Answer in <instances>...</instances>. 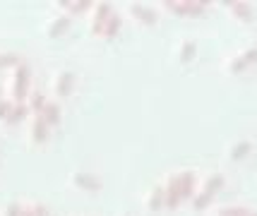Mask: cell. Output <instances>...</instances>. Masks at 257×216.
Listing matches in <instances>:
<instances>
[{"label": "cell", "mask_w": 257, "mask_h": 216, "mask_svg": "<svg viewBox=\"0 0 257 216\" xmlns=\"http://www.w3.org/2000/svg\"><path fill=\"white\" fill-rule=\"evenodd\" d=\"M41 115H44V120L48 125H58V123H60V106H58L56 101H48Z\"/></svg>", "instance_id": "5bb4252c"}, {"label": "cell", "mask_w": 257, "mask_h": 216, "mask_svg": "<svg viewBox=\"0 0 257 216\" xmlns=\"http://www.w3.org/2000/svg\"><path fill=\"white\" fill-rule=\"evenodd\" d=\"M228 10L233 12L238 20H243V22H250V20H252V8H250V3H243V0H231V3H228Z\"/></svg>", "instance_id": "30bf717a"}, {"label": "cell", "mask_w": 257, "mask_h": 216, "mask_svg": "<svg viewBox=\"0 0 257 216\" xmlns=\"http://www.w3.org/2000/svg\"><path fill=\"white\" fill-rule=\"evenodd\" d=\"M12 65H20V58L12 53H0V68H12Z\"/></svg>", "instance_id": "603a6c76"}, {"label": "cell", "mask_w": 257, "mask_h": 216, "mask_svg": "<svg viewBox=\"0 0 257 216\" xmlns=\"http://www.w3.org/2000/svg\"><path fill=\"white\" fill-rule=\"evenodd\" d=\"M245 68H250V65H247V60L243 58V53H238L235 58L228 60V70H231V72H243Z\"/></svg>", "instance_id": "44dd1931"}, {"label": "cell", "mask_w": 257, "mask_h": 216, "mask_svg": "<svg viewBox=\"0 0 257 216\" xmlns=\"http://www.w3.org/2000/svg\"><path fill=\"white\" fill-rule=\"evenodd\" d=\"M250 216H257V211H250Z\"/></svg>", "instance_id": "f1b7e54d"}, {"label": "cell", "mask_w": 257, "mask_h": 216, "mask_svg": "<svg viewBox=\"0 0 257 216\" xmlns=\"http://www.w3.org/2000/svg\"><path fill=\"white\" fill-rule=\"evenodd\" d=\"M243 58L247 60V65L257 63V46H250V48H245V51H243Z\"/></svg>", "instance_id": "d4e9b609"}, {"label": "cell", "mask_w": 257, "mask_h": 216, "mask_svg": "<svg viewBox=\"0 0 257 216\" xmlns=\"http://www.w3.org/2000/svg\"><path fill=\"white\" fill-rule=\"evenodd\" d=\"M27 96H29V68L20 63L15 65V72H12V101H27Z\"/></svg>", "instance_id": "6da1fadb"}, {"label": "cell", "mask_w": 257, "mask_h": 216, "mask_svg": "<svg viewBox=\"0 0 257 216\" xmlns=\"http://www.w3.org/2000/svg\"><path fill=\"white\" fill-rule=\"evenodd\" d=\"M60 8H67L70 12H84V10H89V8H94V5H91L89 0H63Z\"/></svg>", "instance_id": "ffe728a7"}, {"label": "cell", "mask_w": 257, "mask_h": 216, "mask_svg": "<svg viewBox=\"0 0 257 216\" xmlns=\"http://www.w3.org/2000/svg\"><path fill=\"white\" fill-rule=\"evenodd\" d=\"M75 87V75L70 72V70H63V72H58L56 80H53V89H56L58 96H67L70 91Z\"/></svg>", "instance_id": "5b68a950"}, {"label": "cell", "mask_w": 257, "mask_h": 216, "mask_svg": "<svg viewBox=\"0 0 257 216\" xmlns=\"http://www.w3.org/2000/svg\"><path fill=\"white\" fill-rule=\"evenodd\" d=\"M161 206H164V185H157V187L149 192V197H147V209L157 211Z\"/></svg>", "instance_id": "4fadbf2b"}, {"label": "cell", "mask_w": 257, "mask_h": 216, "mask_svg": "<svg viewBox=\"0 0 257 216\" xmlns=\"http://www.w3.org/2000/svg\"><path fill=\"white\" fill-rule=\"evenodd\" d=\"M72 180H75V185H77V187H82V190H99V187H101V178H99V175L87 173V171L75 173V175H72Z\"/></svg>", "instance_id": "8992f818"}, {"label": "cell", "mask_w": 257, "mask_h": 216, "mask_svg": "<svg viewBox=\"0 0 257 216\" xmlns=\"http://www.w3.org/2000/svg\"><path fill=\"white\" fill-rule=\"evenodd\" d=\"M164 8L176 15H202L207 10V3L202 0H164Z\"/></svg>", "instance_id": "7a4b0ae2"}, {"label": "cell", "mask_w": 257, "mask_h": 216, "mask_svg": "<svg viewBox=\"0 0 257 216\" xmlns=\"http://www.w3.org/2000/svg\"><path fill=\"white\" fill-rule=\"evenodd\" d=\"M20 216H34V206H20Z\"/></svg>", "instance_id": "83f0119b"}, {"label": "cell", "mask_w": 257, "mask_h": 216, "mask_svg": "<svg viewBox=\"0 0 257 216\" xmlns=\"http://www.w3.org/2000/svg\"><path fill=\"white\" fill-rule=\"evenodd\" d=\"M67 27H70V17H67V15H60V17H56L53 22L48 24V36H60V34H65Z\"/></svg>", "instance_id": "9a60e30c"}, {"label": "cell", "mask_w": 257, "mask_h": 216, "mask_svg": "<svg viewBox=\"0 0 257 216\" xmlns=\"http://www.w3.org/2000/svg\"><path fill=\"white\" fill-rule=\"evenodd\" d=\"M176 175V180L180 185V199L185 202V199H192L195 192H197V178H195V173L192 171H178L173 173Z\"/></svg>", "instance_id": "277c9868"}, {"label": "cell", "mask_w": 257, "mask_h": 216, "mask_svg": "<svg viewBox=\"0 0 257 216\" xmlns=\"http://www.w3.org/2000/svg\"><path fill=\"white\" fill-rule=\"evenodd\" d=\"M250 149H252V144H250L247 139L235 142L233 147H231V159H233V161H240L243 156H247V154H250Z\"/></svg>", "instance_id": "d6986e66"}, {"label": "cell", "mask_w": 257, "mask_h": 216, "mask_svg": "<svg viewBox=\"0 0 257 216\" xmlns=\"http://www.w3.org/2000/svg\"><path fill=\"white\" fill-rule=\"evenodd\" d=\"M130 12H133L142 24H157V12L145 8V5H140V3H137V5H130Z\"/></svg>", "instance_id": "8fae6325"}, {"label": "cell", "mask_w": 257, "mask_h": 216, "mask_svg": "<svg viewBox=\"0 0 257 216\" xmlns=\"http://www.w3.org/2000/svg\"><path fill=\"white\" fill-rule=\"evenodd\" d=\"M216 216H250V209L240 204H231V206H219Z\"/></svg>", "instance_id": "ac0fdd59"}, {"label": "cell", "mask_w": 257, "mask_h": 216, "mask_svg": "<svg viewBox=\"0 0 257 216\" xmlns=\"http://www.w3.org/2000/svg\"><path fill=\"white\" fill-rule=\"evenodd\" d=\"M113 15V5L111 3H96L94 5V15H91V34H99L103 32V24L111 20Z\"/></svg>", "instance_id": "3957f363"}, {"label": "cell", "mask_w": 257, "mask_h": 216, "mask_svg": "<svg viewBox=\"0 0 257 216\" xmlns=\"http://www.w3.org/2000/svg\"><path fill=\"white\" fill-rule=\"evenodd\" d=\"M20 206L22 204H10L5 209V216H20Z\"/></svg>", "instance_id": "4316f807"}, {"label": "cell", "mask_w": 257, "mask_h": 216, "mask_svg": "<svg viewBox=\"0 0 257 216\" xmlns=\"http://www.w3.org/2000/svg\"><path fill=\"white\" fill-rule=\"evenodd\" d=\"M32 206H34V216H51L44 204H32Z\"/></svg>", "instance_id": "484cf974"}, {"label": "cell", "mask_w": 257, "mask_h": 216, "mask_svg": "<svg viewBox=\"0 0 257 216\" xmlns=\"http://www.w3.org/2000/svg\"><path fill=\"white\" fill-rule=\"evenodd\" d=\"M195 53H197L195 41H183V44H180V51H178V60L180 63H190L192 58H195Z\"/></svg>", "instance_id": "e0dca14e"}, {"label": "cell", "mask_w": 257, "mask_h": 216, "mask_svg": "<svg viewBox=\"0 0 257 216\" xmlns=\"http://www.w3.org/2000/svg\"><path fill=\"white\" fill-rule=\"evenodd\" d=\"M120 27H123V17H120L118 12H113L111 20L103 24V32H101V36H106V39H113V36L120 32Z\"/></svg>", "instance_id": "7c38bea8"}, {"label": "cell", "mask_w": 257, "mask_h": 216, "mask_svg": "<svg viewBox=\"0 0 257 216\" xmlns=\"http://www.w3.org/2000/svg\"><path fill=\"white\" fill-rule=\"evenodd\" d=\"M48 130H51V125L44 120V115H34V123H32L34 142H46V139H48Z\"/></svg>", "instance_id": "52a82bcc"}, {"label": "cell", "mask_w": 257, "mask_h": 216, "mask_svg": "<svg viewBox=\"0 0 257 216\" xmlns=\"http://www.w3.org/2000/svg\"><path fill=\"white\" fill-rule=\"evenodd\" d=\"M221 187H224V173H212V175H207V178H204V185H202L200 190L202 192H207L209 197H214Z\"/></svg>", "instance_id": "ba28073f"}, {"label": "cell", "mask_w": 257, "mask_h": 216, "mask_svg": "<svg viewBox=\"0 0 257 216\" xmlns=\"http://www.w3.org/2000/svg\"><path fill=\"white\" fill-rule=\"evenodd\" d=\"M0 101H3V96H0Z\"/></svg>", "instance_id": "f546056e"}, {"label": "cell", "mask_w": 257, "mask_h": 216, "mask_svg": "<svg viewBox=\"0 0 257 216\" xmlns=\"http://www.w3.org/2000/svg\"><path fill=\"white\" fill-rule=\"evenodd\" d=\"M209 202H212V197L200 190V192H195V197H192V209L200 211V209H204V206H209Z\"/></svg>", "instance_id": "7402d4cb"}, {"label": "cell", "mask_w": 257, "mask_h": 216, "mask_svg": "<svg viewBox=\"0 0 257 216\" xmlns=\"http://www.w3.org/2000/svg\"><path fill=\"white\" fill-rule=\"evenodd\" d=\"M27 113H29V106H27V101H20V103L12 101V111H10V115H8V123H17V120L27 118Z\"/></svg>", "instance_id": "2e32d148"}, {"label": "cell", "mask_w": 257, "mask_h": 216, "mask_svg": "<svg viewBox=\"0 0 257 216\" xmlns=\"http://www.w3.org/2000/svg\"><path fill=\"white\" fill-rule=\"evenodd\" d=\"M10 111H12V99H3V101H0V118L8 120Z\"/></svg>", "instance_id": "cb8c5ba5"}, {"label": "cell", "mask_w": 257, "mask_h": 216, "mask_svg": "<svg viewBox=\"0 0 257 216\" xmlns=\"http://www.w3.org/2000/svg\"><path fill=\"white\" fill-rule=\"evenodd\" d=\"M46 103H48V99H46L41 91H29V96H27V106H29V113L34 115H41L46 108Z\"/></svg>", "instance_id": "9c48e42d"}]
</instances>
